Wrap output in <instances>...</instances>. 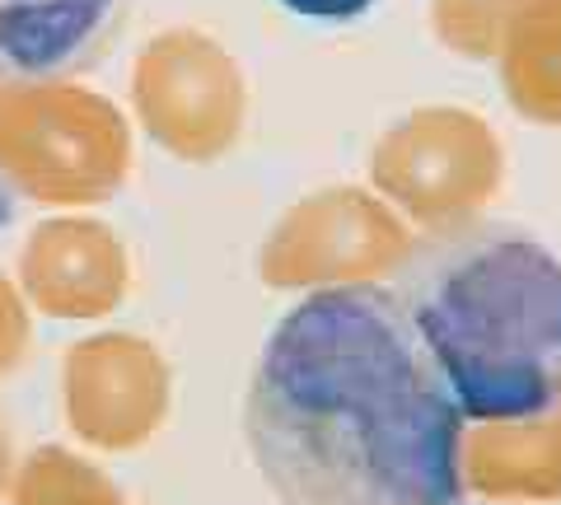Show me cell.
<instances>
[{
	"label": "cell",
	"instance_id": "6da1fadb",
	"mask_svg": "<svg viewBox=\"0 0 561 505\" xmlns=\"http://www.w3.org/2000/svg\"><path fill=\"white\" fill-rule=\"evenodd\" d=\"M463 426L383 286H328L290 305L243 398V440L280 505H454Z\"/></svg>",
	"mask_w": 561,
	"mask_h": 505
},
{
	"label": "cell",
	"instance_id": "7a4b0ae2",
	"mask_svg": "<svg viewBox=\"0 0 561 505\" xmlns=\"http://www.w3.org/2000/svg\"><path fill=\"white\" fill-rule=\"evenodd\" d=\"M463 422H534L561 403V257L524 230L472 225L426 243L398 282Z\"/></svg>",
	"mask_w": 561,
	"mask_h": 505
},
{
	"label": "cell",
	"instance_id": "3957f363",
	"mask_svg": "<svg viewBox=\"0 0 561 505\" xmlns=\"http://www.w3.org/2000/svg\"><path fill=\"white\" fill-rule=\"evenodd\" d=\"M131 0H0V80H61L103 61Z\"/></svg>",
	"mask_w": 561,
	"mask_h": 505
},
{
	"label": "cell",
	"instance_id": "277c9868",
	"mask_svg": "<svg viewBox=\"0 0 561 505\" xmlns=\"http://www.w3.org/2000/svg\"><path fill=\"white\" fill-rule=\"evenodd\" d=\"M290 14L300 20H323V24H346V20H360L365 10H375L379 0H280Z\"/></svg>",
	"mask_w": 561,
	"mask_h": 505
}]
</instances>
